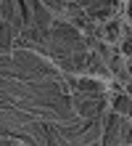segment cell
Returning <instances> with one entry per match:
<instances>
[{
    "instance_id": "6da1fadb",
    "label": "cell",
    "mask_w": 132,
    "mask_h": 146,
    "mask_svg": "<svg viewBox=\"0 0 132 146\" xmlns=\"http://www.w3.org/2000/svg\"><path fill=\"white\" fill-rule=\"evenodd\" d=\"M85 16H87V19H93V21H106V19H111V16H114V5L93 3V5L85 8Z\"/></svg>"
},
{
    "instance_id": "7a4b0ae2",
    "label": "cell",
    "mask_w": 132,
    "mask_h": 146,
    "mask_svg": "<svg viewBox=\"0 0 132 146\" xmlns=\"http://www.w3.org/2000/svg\"><path fill=\"white\" fill-rule=\"evenodd\" d=\"M114 111L121 117H127L129 114V93H114Z\"/></svg>"
}]
</instances>
